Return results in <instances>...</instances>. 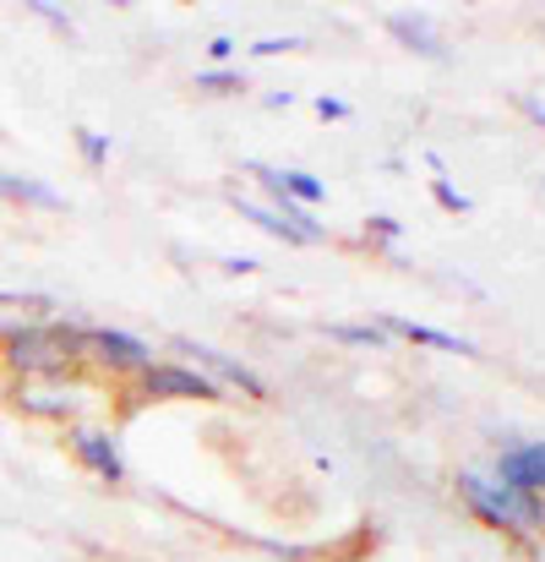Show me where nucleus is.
<instances>
[{
  "mask_svg": "<svg viewBox=\"0 0 545 562\" xmlns=\"http://www.w3.org/2000/svg\"><path fill=\"white\" fill-rule=\"evenodd\" d=\"M196 88L202 93H240L246 77L240 71H224V66H207V71H196Z\"/></svg>",
  "mask_w": 545,
  "mask_h": 562,
  "instance_id": "nucleus-14",
  "label": "nucleus"
},
{
  "mask_svg": "<svg viewBox=\"0 0 545 562\" xmlns=\"http://www.w3.org/2000/svg\"><path fill=\"white\" fill-rule=\"evenodd\" d=\"M16 409L27 415H44V420H66L82 409V393H77V376H44V382H16L11 387Z\"/></svg>",
  "mask_w": 545,
  "mask_h": 562,
  "instance_id": "nucleus-6",
  "label": "nucleus"
},
{
  "mask_svg": "<svg viewBox=\"0 0 545 562\" xmlns=\"http://www.w3.org/2000/svg\"><path fill=\"white\" fill-rule=\"evenodd\" d=\"M382 328H387V334H404V339H415V345H425V350L475 356V345H469V339H458V334H442V328H425V323H409V317H382Z\"/></svg>",
  "mask_w": 545,
  "mask_h": 562,
  "instance_id": "nucleus-10",
  "label": "nucleus"
},
{
  "mask_svg": "<svg viewBox=\"0 0 545 562\" xmlns=\"http://www.w3.org/2000/svg\"><path fill=\"white\" fill-rule=\"evenodd\" d=\"M284 49H300V38H295V33H284V38H257V55H284Z\"/></svg>",
  "mask_w": 545,
  "mask_h": 562,
  "instance_id": "nucleus-19",
  "label": "nucleus"
},
{
  "mask_svg": "<svg viewBox=\"0 0 545 562\" xmlns=\"http://www.w3.org/2000/svg\"><path fill=\"white\" fill-rule=\"evenodd\" d=\"M387 33H393L398 44H409V49H420V55L442 60V38H436V27H431L425 16H393V22H387Z\"/></svg>",
  "mask_w": 545,
  "mask_h": 562,
  "instance_id": "nucleus-12",
  "label": "nucleus"
},
{
  "mask_svg": "<svg viewBox=\"0 0 545 562\" xmlns=\"http://www.w3.org/2000/svg\"><path fill=\"white\" fill-rule=\"evenodd\" d=\"M458 503L486 530H502V536H535V530H545V497L513 492V486H502L486 470H458Z\"/></svg>",
  "mask_w": 545,
  "mask_h": 562,
  "instance_id": "nucleus-2",
  "label": "nucleus"
},
{
  "mask_svg": "<svg viewBox=\"0 0 545 562\" xmlns=\"http://www.w3.org/2000/svg\"><path fill=\"white\" fill-rule=\"evenodd\" d=\"M491 475L502 486H513V492L545 497V442H513V448H502Z\"/></svg>",
  "mask_w": 545,
  "mask_h": 562,
  "instance_id": "nucleus-8",
  "label": "nucleus"
},
{
  "mask_svg": "<svg viewBox=\"0 0 545 562\" xmlns=\"http://www.w3.org/2000/svg\"><path fill=\"white\" fill-rule=\"evenodd\" d=\"M229 202L240 207V218H251V224H262L268 235H279V240H295V246H300V235H295V229H289V224H284V218L268 207V202H257V196H240V191H235Z\"/></svg>",
  "mask_w": 545,
  "mask_h": 562,
  "instance_id": "nucleus-13",
  "label": "nucleus"
},
{
  "mask_svg": "<svg viewBox=\"0 0 545 562\" xmlns=\"http://www.w3.org/2000/svg\"><path fill=\"white\" fill-rule=\"evenodd\" d=\"M365 229H371L376 240H398V218H387V213H371V218H365Z\"/></svg>",
  "mask_w": 545,
  "mask_h": 562,
  "instance_id": "nucleus-18",
  "label": "nucleus"
},
{
  "mask_svg": "<svg viewBox=\"0 0 545 562\" xmlns=\"http://www.w3.org/2000/svg\"><path fill=\"white\" fill-rule=\"evenodd\" d=\"M229 273H257V257H224Z\"/></svg>",
  "mask_w": 545,
  "mask_h": 562,
  "instance_id": "nucleus-23",
  "label": "nucleus"
},
{
  "mask_svg": "<svg viewBox=\"0 0 545 562\" xmlns=\"http://www.w3.org/2000/svg\"><path fill=\"white\" fill-rule=\"evenodd\" d=\"M33 11H38L49 27H66V33H71V22H66V11H60V5H33Z\"/></svg>",
  "mask_w": 545,
  "mask_h": 562,
  "instance_id": "nucleus-22",
  "label": "nucleus"
},
{
  "mask_svg": "<svg viewBox=\"0 0 545 562\" xmlns=\"http://www.w3.org/2000/svg\"><path fill=\"white\" fill-rule=\"evenodd\" d=\"M66 442H71V453H77V464L82 470H93L99 481H126V459H121V442H115V431H104V426H71L66 431Z\"/></svg>",
  "mask_w": 545,
  "mask_h": 562,
  "instance_id": "nucleus-7",
  "label": "nucleus"
},
{
  "mask_svg": "<svg viewBox=\"0 0 545 562\" xmlns=\"http://www.w3.org/2000/svg\"><path fill=\"white\" fill-rule=\"evenodd\" d=\"M519 110H524L535 126H545V104H535V99H519Z\"/></svg>",
  "mask_w": 545,
  "mask_h": 562,
  "instance_id": "nucleus-24",
  "label": "nucleus"
},
{
  "mask_svg": "<svg viewBox=\"0 0 545 562\" xmlns=\"http://www.w3.org/2000/svg\"><path fill=\"white\" fill-rule=\"evenodd\" d=\"M77 154H82V159H88L93 170H104V165H110V137H104V132H88V126H82V132H77Z\"/></svg>",
  "mask_w": 545,
  "mask_h": 562,
  "instance_id": "nucleus-15",
  "label": "nucleus"
},
{
  "mask_svg": "<svg viewBox=\"0 0 545 562\" xmlns=\"http://www.w3.org/2000/svg\"><path fill=\"white\" fill-rule=\"evenodd\" d=\"M431 196H436V207H447V213H469V207H475L453 181H431Z\"/></svg>",
  "mask_w": 545,
  "mask_h": 562,
  "instance_id": "nucleus-17",
  "label": "nucleus"
},
{
  "mask_svg": "<svg viewBox=\"0 0 545 562\" xmlns=\"http://www.w3.org/2000/svg\"><path fill=\"white\" fill-rule=\"evenodd\" d=\"M229 55H235V38H229V33H218V38L207 44V60H218V66H224Z\"/></svg>",
  "mask_w": 545,
  "mask_h": 562,
  "instance_id": "nucleus-21",
  "label": "nucleus"
},
{
  "mask_svg": "<svg viewBox=\"0 0 545 562\" xmlns=\"http://www.w3.org/2000/svg\"><path fill=\"white\" fill-rule=\"evenodd\" d=\"M328 339H339V345H361V350H382V328H350V323H333Z\"/></svg>",
  "mask_w": 545,
  "mask_h": 562,
  "instance_id": "nucleus-16",
  "label": "nucleus"
},
{
  "mask_svg": "<svg viewBox=\"0 0 545 562\" xmlns=\"http://www.w3.org/2000/svg\"><path fill=\"white\" fill-rule=\"evenodd\" d=\"M0 196L5 202H22V207H44V213H60L66 196L44 181H27V176H0Z\"/></svg>",
  "mask_w": 545,
  "mask_h": 562,
  "instance_id": "nucleus-11",
  "label": "nucleus"
},
{
  "mask_svg": "<svg viewBox=\"0 0 545 562\" xmlns=\"http://www.w3.org/2000/svg\"><path fill=\"white\" fill-rule=\"evenodd\" d=\"M88 367L137 382L154 367V350H148V339H137L126 328H88Z\"/></svg>",
  "mask_w": 545,
  "mask_h": 562,
  "instance_id": "nucleus-3",
  "label": "nucleus"
},
{
  "mask_svg": "<svg viewBox=\"0 0 545 562\" xmlns=\"http://www.w3.org/2000/svg\"><path fill=\"white\" fill-rule=\"evenodd\" d=\"M0 367L16 382H44V376H77L88 367V328L71 317L33 323L11 339H0Z\"/></svg>",
  "mask_w": 545,
  "mask_h": 562,
  "instance_id": "nucleus-1",
  "label": "nucleus"
},
{
  "mask_svg": "<svg viewBox=\"0 0 545 562\" xmlns=\"http://www.w3.org/2000/svg\"><path fill=\"white\" fill-rule=\"evenodd\" d=\"M317 115L322 121H350V104L344 99H317Z\"/></svg>",
  "mask_w": 545,
  "mask_h": 562,
  "instance_id": "nucleus-20",
  "label": "nucleus"
},
{
  "mask_svg": "<svg viewBox=\"0 0 545 562\" xmlns=\"http://www.w3.org/2000/svg\"><path fill=\"white\" fill-rule=\"evenodd\" d=\"M137 393L143 398H154V404H164V398H185V404H213L224 387H213L207 376L196 372V367H185V361H154L148 372L137 376Z\"/></svg>",
  "mask_w": 545,
  "mask_h": 562,
  "instance_id": "nucleus-4",
  "label": "nucleus"
},
{
  "mask_svg": "<svg viewBox=\"0 0 545 562\" xmlns=\"http://www.w3.org/2000/svg\"><path fill=\"white\" fill-rule=\"evenodd\" d=\"M55 301L49 295H0V339L33 328V323H49Z\"/></svg>",
  "mask_w": 545,
  "mask_h": 562,
  "instance_id": "nucleus-9",
  "label": "nucleus"
},
{
  "mask_svg": "<svg viewBox=\"0 0 545 562\" xmlns=\"http://www.w3.org/2000/svg\"><path fill=\"white\" fill-rule=\"evenodd\" d=\"M175 356H185V367H196V372L207 376L213 387H240L246 398H268V382L251 372L246 361H235V356H224V350H213V345H196V339H175Z\"/></svg>",
  "mask_w": 545,
  "mask_h": 562,
  "instance_id": "nucleus-5",
  "label": "nucleus"
}]
</instances>
